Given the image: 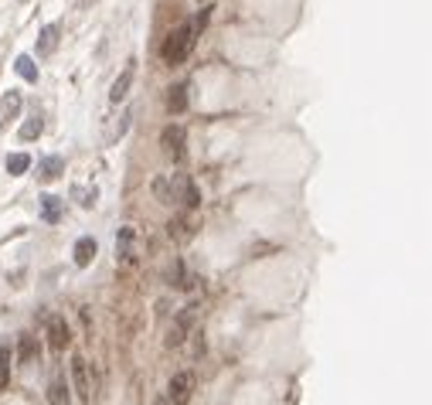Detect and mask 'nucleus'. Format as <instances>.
I'll return each mask as SVG.
<instances>
[{
    "label": "nucleus",
    "instance_id": "f257e3e1",
    "mask_svg": "<svg viewBox=\"0 0 432 405\" xmlns=\"http://www.w3.org/2000/svg\"><path fill=\"white\" fill-rule=\"evenodd\" d=\"M195 38H197V21L181 24L177 31H170L167 41L160 44V58H163L167 65H184L188 55H191V48H195Z\"/></svg>",
    "mask_w": 432,
    "mask_h": 405
},
{
    "label": "nucleus",
    "instance_id": "f03ea898",
    "mask_svg": "<svg viewBox=\"0 0 432 405\" xmlns=\"http://www.w3.org/2000/svg\"><path fill=\"white\" fill-rule=\"evenodd\" d=\"M160 150L170 157V161H184V154H188V129L181 126V123H170V126H163V133H160Z\"/></svg>",
    "mask_w": 432,
    "mask_h": 405
},
{
    "label": "nucleus",
    "instance_id": "7ed1b4c3",
    "mask_svg": "<svg viewBox=\"0 0 432 405\" xmlns=\"http://www.w3.org/2000/svg\"><path fill=\"white\" fill-rule=\"evenodd\" d=\"M167 184H170V198L177 204H184V208H197L201 204V191L195 188V181L188 177V174H174V177H167Z\"/></svg>",
    "mask_w": 432,
    "mask_h": 405
},
{
    "label": "nucleus",
    "instance_id": "20e7f679",
    "mask_svg": "<svg viewBox=\"0 0 432 405\" xmlns=\"http://www.w3.org/2000/svg\"><path fill=\"white\" fill-rule=\"evenodd\" d=\"M72 385H75V392L82 395V402H92V378H89V361L75 354L72 358Z\"/></svg>",
    "mask_w": 432,
    "mask_h": 405
},
{
    "label": "nucleus",
    "instance_id": "39448f33",
    "mask_svg": "<svg viewBox=\"0 0 432 405\" xmlns=\"http://www.w3.org/2000/svg\"><path fill=\"white\" fill-rule=\"evenodd\" d=\"M69 341H72V330H69V324H65L62 317H51V321H48V344H51V351H55V354H62V351L69 348Z\"/></svg>",
    "mask_w": 432,
    "mask_h": 405
},
{
    "label": "nucleus",
    "instance_id": "423d86ee",
    "mask_svg": "<svg viewBox=\"0 0 432 405\" xmlns=\"http://www.w3.org/2000/svg\"><path fill=\"white\" fill-rule=\"evenodd\" d=\"M58 38H62V28L58 24H44L38 31V41H35V55L38 58H48V55H55V48H58Z\"/></svg>",
    "mask_w": 432,
    "mask_h": 405
},
{
    "label": "nucleus",
    "instance_id": "0eeeda50",
    "mask_svg": "<svg viewBox=\"0 0 432 405\" xmlns=\"http://www.w3.org/2000/svg\"><path fill=\"white\" fill-rule=\"evenodd\" d=\"M191 388H195V375L191 371H181L170 378V402L174 405H188L191 399Z\"/></svg>",
    "mask_w": 432,
    "mask_h": 405
},
{
    "label": "nucleus",
    "instance_id": "6e6552de",
    "mask_svg": "<svg viewBox=\"0 0 432 405\" xmlns=\"http://www.w3.org/2000/svg\"><path fill=\"white\" fill-rule=\"evenodd\" d=\"M195 314H197V307H188V310H184V314L174 321L170 334H167V348H177V344H184L188 330H191V324H195Z\"/></svg>",
    "mask_w": 432,
    "mask_h": 405
},
{
    "label": "nucleus",
    "instance_id": "1a4fd4ad",
    "mask_svg": "<svg viewBox=\"0 0 432 405\" xmlns=\"http://www.w3.org/2000/svg\"><path fill=\"white\" fill-rule=\"evenodd\" d=\"M136 79V62H126V69L119 72V79L113 82V89H109V99L113 102H123L126 99V92H129V85Z\"/></svg>",
    "mask_w": 432,
    "mask_h": 405
},
{
    "label": "nucleus",
    "instance_id": "9d476101",
    "mask_svg": "<svg viewBox=\"0 0 432 405\" xmlns=\"http://www.w3.org/2000/svg\"><path fill=\"white\" fill-rule=\"evenodd\" d=\"M48 402L51 405H72L69 402V385H65V375L55 371L51 381H48Z\"/></svg>",
    "mask_w": 432,
    "mask_h": 405
},
{
    "label": "nucleus",
    "instance_id": "9b49d317",
    "mask_svg": "<svg viewBox=\"0 0 432 405\" xmlns=\"http://www.w3.org/2000/svg\"><path fill=\"white\" fill-rule=\"evenodd\" d=\"M41 358V348L35 341V334H21V344H17V361L21 365H35Z\"/></svg>",
    "mask_w": 432,
    "mask_h": 405
},
{
    "label": "nucleus",
    "instance_id": "f8f14e48",
    "mask_svg": "<svg viewBox=\"0 0 432 405\" xmlns=\"http://www.w3.org/2000/svg\"><path fill=\"white\" fill-rule=\"evenodd\" d=\"M21 106H24V99H21V92H7L3 99H0V126H7L10 120H17V113H21Z\"/></svg>",
    "mask_w": 432,
    "mask_h": 405
},
{
    "label": "nucleus",
    "instance_id": "ddd939ff",
    "mask_svg": "<svg viewBox=\"0 0 432 405\" xmlns=\"http://www.w3.org/2000/svg\"><path fill=\"white\" fill-rule=\"evenodd\" d=\"M62 170H65V161H62V157H44V161L38 163V181L51 184V181L62 177Z\"/></svg>",
    "mask_w": 432,
    "mask_h": 405
},
{
    "label": "nucleus",
    "instance_id": "4468645a",
    "mask_svg": "<svg viewBox=\"0 0 432 405\" xmlns=\"http://www.w3.org/2000/svg\"><path fill=\"white\" fill-rule=\"evenodd\" d=\"M96 252H99L96 239H89V235H85V239H79V242H75V266H79V269H85V266L96 259Z\"/></svg>",
    "mask_w": 432,
    "mask_h": 405
},
{
    "label": "nucleus",
    "instance_id": "2eb2a0df",
    "mask_svg": "<svg viewBox=\"0 0 432 405\" xmlns=\"http://www.w3.org/2000/svg\"><path fill=\"white\" fill-rule=\"evenodd\" d=\"M167 109H170V113H184V109H188V85H184V82L170 85V92H167Z\"/></svg>",
    "mask_w": 432,
    "mask_h": 405
},
{
    "label": "nucleus",
    "instance_id": "dca6fc26",
    "mask_svg": "<svg viewBox=\"0 0 432 405\" xmlns=\"http://www.w3.org/2000/svg\"><path fill=\"white\" fill-rule=\"evenodd\" d=\"M41 218H44L48 225H58V218H62V198L44 195V198H41Z\"/></svg>",
    "mask_w": 432,
    "mask_h": 405
},
{
    "label": "nucleus",
    "instance_id": "f3484780",
    "mask_svg": "<svg viewBox=\"0 0 432 405\" xmlns=\"http://www.w3.org/2000/svg\"><path fill=\"white\" fill-rule=\"evenodd\" d=\"M116 259H119V262H133V228H123V232H119Z\"/></svg>",
    "mask_w": 432,
    "mask_h": 405
},
{
    "label": "nucleus",
    "instance_id": "a211bd4d",
    "mask_svg": "<svg viewBox=\"0 0 432 405\" xmlns=\"http://www.w3.org/2000/svg\"><path fill=\"white\" fill-rule=\"evenodd\" d=\"M41 133H44V120H41V116H28V120L21 123V133H17V136H21L24 143H31V140H38Z\"/></svg>",
    "mask_w": 432,
    "mask_h": 405
},
{
    "label": "nucleus",
    "instance_id": "6ab92c4d",
    "mask_svg": "<svg viewBox=\"0 0 432 405\" xmlns=\"http://www.w3.org/2000/svg\"><path fill=\"white\" fill-rule=\"evenodd\" d=\"M28 167H31V157H28V154H10V157H7V170H10L14 177H21Z\"/></svg>",
    "mask_w": 432,
    "mask_h": 405
},
{
    "label": "nucleus",
    "instance_id": "aec40b11",
    "mask_svg": "<svg viewBox=\"0 0 432 405\" xmlns=\"http://www.w3.org/2000/svg\"><path fill=\"white\" fill-rule=\"evenodd\" d=\"M17 75H21V79H28V82H38V69H35V62H31L28 55H21V58H17Z\"/></svg>",
    "mask_w": 432,
    "mask_h": 405
},
{
    "label": "nucleus",
    "instance_id": "412c9836",
    "mask_svg": "<svg viewBox=\"0 0 432 405\" xmlns=\"http://www.w3.org/2000/svg\"><path fill=\"white\" fill-rule=\"evenodd\" d=\"M10 385V348H0V392Z\"/></svg>",
    "mask_w": 432,
    "mask_h": 405
},
{
    "label": "nucleus",
    "instance_id": "4be33fe9",
    "mask_svg": "<svg viewBox=\"0 0 432 405\" xmlns=\"http://www.w3.org/2000/svg\"><path fill=\"white\" fill-rule=\"evenodd\" d=\"M72 198L82 204V208H92L96 204V188L89 191V188H72Z\"/></svg>",
    "mask_w": 432,
    "mask_h": 405
},
{
    "label": "nucleus",
    "instance_id": "5701e85b",
    "mask_svg": "<svg viewBox=\"0 0 432 405\" xmlns=\"http://www.w3.org/2000/svg\"><path fill=\"white\" fill-rule=\"evenodd\" d=\"M154 195H157V201L174 204V198H170V184H167V177H157V181H154Z\"/></svg>",
    "mask_w": 432,
    "mask_h": 405
},
{
    "label": "nucleus",
    "instance_id": "b1692460",
    "mask_svg": "<svg viewBox=\"0 0 432 405\" xmlns=\"http://www.w3.org/2000/svg\"><path fill=\"white\" fill-rule=\"evenodd\" d=\"M92 3H96V0H79V7H92Z\"/></svg>",
    "mask_w": 432,
    "mask_h": 405
},
{
    "label": "nucleus",
    "instance_id": "393cba45",
    "mask_svg": "<svg viewBox=\"0 0 432 405\" xmlns=\"http://www.w3.org/2000/svg\"><path fill=\"white\" fill-rule=\"evenodd\" d=\"M157 405H167V402H163V399H160V402H157Z\"/></svg>",
    "mask_w": 432,
    "mask_h": 405
}]
</instances>
